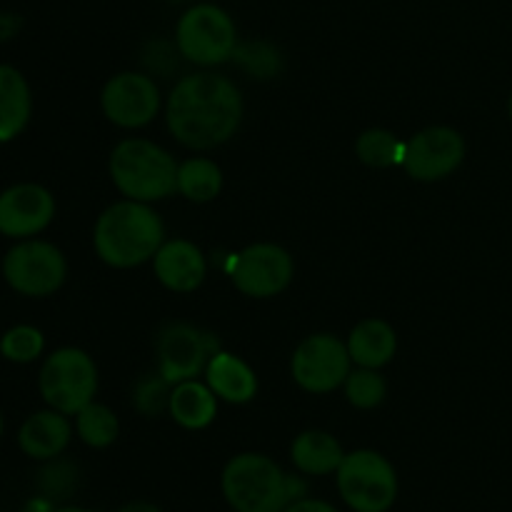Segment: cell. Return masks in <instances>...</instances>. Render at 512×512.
Listing matches in <instances>:
<instances>
[{"label":"cell","instance_id":"cell-1","mask_svg":"<svg viewBox=\"0 0 512 512\" xmlns=\"http://www.w3.org/2000/svg\"><path fill=\"white\" fill-rule=\"evenodd\" d=\"M165 118L173 138L185 148H218L240 128L243 95L225 75H185L170 93Z\"/></svg>","mask_w":512,"mask_h":512},{"label":"cell","instance_id":"cell-2","mask_svg":"<svg viewBox=\"0 0 512 512\" xmlns=\"http://www.w3.org/2000/svg\"><path fill=\"white\" fill-rule=\"evenodd\" d=\"M165 238L163 220L138 200L110 205L95 223L93 243L100 260L113 268H135L155 258Z\"/></svg>","mask_w":512,"mask_h":512},{"label":"cell","instance_id":"cell-3","mask_svg":"<svg viewBox=\"0 0 512 512\" xmlns=\"http://www.w3.org/2000/svg\"><path fill=\"white\" fill-rule=\"evenodd\" d=\"M303 490L300 480L258 453L235 455L223 470L225 500L238 512H285Z\"/></svg>","mask_w":512,"mask_h":512},{"label":"cell","instance_id":"cell-4","mask_svg":"<svg viewBox=\"0 0 512 512\" xmlns=\"http://www.w3.org/2000/svg\"><path fill=\"white\" fill-rule=\"evenodd\" d=\"M178 168L173 155L143 138H128L110 155V178L128 200L153 203L178 190Z\"/></svg>","mask_w":512,"mask_h":512},{"label":"cell","instance_id":"cell-5","mask_svg":"<svg viewBox=\"0 0 512 512\" xmlns=\"http://www.w3.org/2000/svg\"><path fill=\"white\" fill-rule=\"evenodd\" d=\"M175 40L180 55L203 68L225 63L238 48L233 18L223 8L208 3L185 10L183 18L178 20Z\"/></svg>","mask_w":512,"mask_h":512},{"label":"cell","instance_id":"cell-6","mask_svg":"<svg viewBox=\"0 0 512 512\" xmlns=\"http://www.w3.org/2000/svg\"><path fill=\"white\" fill-rule=\"evenodd\" d=\"M338 490L355 512H385L398 498V475L375 450H355L340 463Z\"/></svg>","mask_w":512,"mask_h":512},{"label":"cell","instance_id":"cell-7","mask_svg":"<svg viewBox=\"0 0 512 512\" xmlns=\"http://www.w3.org/2000/svg\"><path fill=\"white\" fill-rule=\"evenodd\" d=\"M98 390V370L88 353L78 348L55 350L40 370V395L53 410L78 415L93 403Z\"/></svg>","mask_w":512,"mask_h":512},{"label":"cell","instance_id":"cell-8","mask_svg":"<svg viewBox=\"0 0 512 512\" xmlns=\"http://www.w3.org/2000/svg\"><path fill=\"white\" fill-rule=\"evenodd\" d=\"M3 275L13 290L33 298L55 293L65 283L68 265L63 253L55 245L43 240H28L20 243L5 255Z\"/></svg>","mask_w":512,"mask_h":512},{"label":"cell","instance_id":"cell-9","mask_svg":"<svg viewBox=\"0 0 512 512\" xmlns=\"http://www.w3.org/2000/svg\"><path fill=\"white\" fill-rule=\"evenodd\" d=\"M350 358L348 345L340 343L335 335L318 333L305 338L293 353V370L295 383L308 393H333L335 388L348 380L350 375Z\"/></svg>","mask_w":512,"mask_h":512},{"label":"cell","instance_id":"cell-10","mask_svg":"<svg viewBox=\"0 0 512 512\" xmlns=\"http://www.w3.org/2000/svg\"><path fill=\"white\" fill-rule=\"evenodd\" d=\"M155 348H158L160 375L170 385L195 380L208 368L210 358L218 353V343L213 335L188 323H168L165 328H160Z\"/></svg>","mask_w":512,"mask_h":512},{"label":"cell","instance_id":"cell-11","mask_svg":"<svg viewBox=\"0 0 512 512\" xmlns=\"http://www.w3.org/2000/svg\"><path fill=\"white\" fill-rule=\"evenodd\" d=\"M235 288L248 298H273L293 280V258L273 243H258L235 255L230 265Z\"/></svg>","mask_w":512,"mask_h":512},{"label":"cell","instance_id":"cell-12","mask_svg":"<svg viewBox=\"0 0 512 512\" xmlns=\"http://www.w3.org/2000/svg\"><path fill=\"white\" fill-rule=\"evenodd\" d=\"M103 113L118 128H143L158 115L160 90L150 75L118 73L103 88Z\"/></svg>","mask_w":512,"mask_h":512},{"label":"cell","instance_id":"cell-13","mask_svg":"<svg viewBox=\"0 0 512 512\" xmlns=\"http://www.w3.org/2000/svg\"><path fill=\"white\" fill-rule=\"evenodd\" d=\"M465 158V140L458 130L453 128H428L420 130L418 135L405 143L403 168L415 180H433L448 178L450 173L458 170V165Z\"/></svg>","mask_w":512,"mask_h":512},{"label":"cell","instance_id":"cell-14","mask_svg":"<svg viewBox=\"0 0 512 512\" xmlns=\"http://www.w3.org/2000/svg\"><path fill=\"white\" fill-rule=\"evenodd\" d=\"M55 200L45 188L33 183L15 185L0 195V233L8 238H28L50 225Z\"/></svg>","mask_w":512,"mask_h":512},{"label":"cell","instance_id":"cell-15","mask_svg":"<svg viewBox=\"0 0 512 512\" xmlns=\"http://www.w3.org/2000/svg\"><path fill=\"white\" fill-rule=\"evenodd\" d=\"M155 275L173 293H193L208 273L203 253L190 240H170L160 245L153 258Z\"/></svg>","mask_w":512,"mask_h":512},{"label":"cell","instance_id":"cell-16","mask_svg":"<svg viewBox=\"0 0 512 512\" xmlns=\"http://www.w3.org/2000/svg\"><path fill=\"white\" fill-rule=\"evenodd\" d=\"M18 443L25 455L35 460H50L63 453L70 443V423L58 410H43L23 423Z\"/></svg>","mask_w":512,"mask_h":512},{"label":"cell","instance_id":"cell-17","mask_svg":"<svg viewBox=\"0 0 512 512\" xmlns=\"http://www.w3.org/2000/svg\"><path fill=\"white\" fill-rule=\"evenodd\" d=\"M208 385L218 398H223L225 403L243 405L250 403L258 393V378H255L253 370L238 358V355L230 353H215L210 358L208 368Z\"/></svg>","mask_w":512,"mask_h":512},{"label":"cell","instance_id":"cell-18","mask_svg":"<svg viewBox=\"0 0 512 512\" xmlns=\"http://www.w3.org/2000/svg\"><path fill=\"white\" fill-rule=\"evenodd\" d=\"M395 350H398V335L385 320L378 318L363 320L360 325H355L348 338V353L360 368H383L393 360Z\"/></svg>","mask_w":512,"mask_h":512},{"label":"cell","instance_id":"cell-19","mask_svg":"<svg viewBox=\"0 0 512 512\" xmlns=\"http://www.w3.org/2000/svg\"><path fill=\"white\" fill-rule=\"evenodd\" d=\"M218 395L210 390V385L198 383V380H185L178 383L170 393V415L185 430H203L208 428L218 413Z\"/></svg>","mask_w":512,"mask_h":512},{"label":"cell","instance_id":"cell-20","mask_svg":"<svg viewBox=\"0 0 512 512\" xmlns=\"http://www.w3.org/2000/svg\"><path fill=\"white\" fill-rule=\"evenodd\" d=\"M30 88L10 65H0V143L23 133L30 120Z\"/></svg>","mask_w":512,"mask_h":512},{"label":"cell","instance_id":"cell-21","mask_svg":"<svg viewBox=\"0 0 512 512\" xmlns=\"http://www.w3.org/2000/svg\"><path fill=\"white\" fill-rule=\"evenodd\" d=\"M290 453H293V463L298 465V470L308 475L338 473L345 458L338 440L323 430H308V433L298 435Z\"/></svg>","mask_w":512,"mask_h":512},{"label":"cell","instance_id":"cell-22","mask_svg":"<svg viewBox=\"0 0 512 512\" xmlns=\"http://www.w3.org/2000/svg\"><path fill=\"white\" fill-rule=\"evenodd\" d=\"M223 188V173L208 158H190L178 168V190L193 203H208L218 198Z\"/></svg>","mask_w":512,"mask_h":512},{"label":"cell","instance_id":"cell-23","mask_svg":"<svg viewBox=\"0 0 512 512\" xmlns=\"http://www.w3.org/2000/svg\"><path fill=\"white\" fill-rule=\"evenodd\" d=\"M355 153L370 168H390L395 163H403L405 143H400L390 130L373 128L360 135L355 143Z\"/></svg>","mask_w":512,"mask_h":512},{"label":"cell","instance_id":"cell-24","mask_svg":"<svg viewBox=\"0 0 512 512\" xmlns=\"http://www.w3.org/2000/svg\"><path fill=\"white\" fill-rule=\"evenodd\" d=\"M118 418L110 408L100 403L85 405L78 413V435L90 448H108L118 438Z\"/></svg>","mask_w":512,"mask_h":512},{"label":"cell","instance_id":"cell-25","mask_svg":"<svg viewBox=\"0 0 512 512\" xmlns=\"http://www.w3.org/2000/svg\"><path fill=\"white\" fill-rule=\"evenodd\" d=\"M385 393H388V385H385L383 375H378V370L360 368L345 380V395H348L350 405L360 410L378 408L385 400Z\"/></svg>","mask_w":512,"mask_h":512},{"label":"cell","instance_id":"cell-26","mask_svg":"<svg viewBox=\"0 0 512 512\" xmlns=\"http://www.w3.org/2000/svg\"><path fill=\"white\" fill-rule=\"evenodd\" d=\"M43 333L30 325H18V328L8 330L0 340V353L13 363H30L43 353Z\"/></svg>","mask_w":512,"mask_h":512},{"label":"cell","instance_id":"cell-27","mask_svg":"<svg viewBox=\"0 0 512 512\" xmlns=\"http://www.w3.org/2000/svg\"><path fill=\"white\" fill-rule=\"evenodd\" d=\"M235 63L255 78H273L280 70L278 50L268 43H243L233 53Z\"/></svg>","mask_w":512,"mask_h":512},{"label":"cell","instance_id":"cell-28","mask_svg":"<svg viewBox=\"0 0 512 512\" xmlns=\"http://www.w3.org/2000/svg\"><path fill=\"white\" fill-rule=\"evenodd\" d=\"M170 383L163 375H145L138 385H135V408L143 415L153 418L158 415L165 405H170Z\"/></svg>","mask_w":512,"mask_h":512},{"label":"cell","instance_id":"cell-29","mask_svg":"<svg viewBox=\"0 0 512 512\" xmlns=\"http://www.w3.org/2000/svg\"><path fill=\"white\" fill-rule=\"evenodd\" d=\"M75 488V470L70 463H55L40 473V490L48 498H68Z\"/></svg>","mask_w":512,"mask_h":512},{"label":"cell","instance_id":"cell-30","mask_svg":"<svg viewBox=\"0 0 512 512\" xmlns=\"http://www.w3.org/2000/svg\"><path fill=\"white\" fill-rule=\"evenodd\" d=\"M285 512H338L333 508V505L323 503V500H293V503L285 508Z\"/></svg>","mask_w":512,"mask_h":512},{"label":"cell","instance_id":"cell-31","mask_svg":"<svg viewBox=\"0 0 512 512\" xmlns=\"http://www.w3.org/2000/svg\"><path fill=\"white\" fill-rule=\"evenodd\" d=\"M118 512H160V510L155 508V505H150V503H130Z\"/></svg>","mask_w":512,"mask_h":512},{"label":"cell","instance_id":"cell-32","mask_svg":"<svg viewBox=\"0 0 512 512\" xmlns=\"http://www.w3.org/2000/svg\"><path fill=\"white\" fill-rule=\"evenodd\" d=\"M53 512H90V510H83V508H60V510H53Z\"/></svg>","mask_w":512,"mask_h":512},{"label":"cell","instance_id":"cell-33","mask_svg":"<svg viewBox=\"0 0 512 512\" xmlns=\"http://www.w3.org/2000/svg\"><path fill=\"white\" fill-rule=\"evenodd\" d=\"M508 110H510V118H512V98H510V105H508Z\"/></svg>","mask_w":512,"mask_h":512},{"label":"cell","instance_id":"cell-34","mask_svg":"<svg viewBox=\"0 0 512 512\" xmlns=\"http://www.w3.org/2000/svg\"><path fill=\"white\" fill-rule=\"evenodd\" d=\"M0 433H3V418H0Z\"/></svg>","mask_w":512,"mask_h":512}]
</instances>
